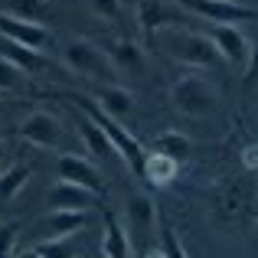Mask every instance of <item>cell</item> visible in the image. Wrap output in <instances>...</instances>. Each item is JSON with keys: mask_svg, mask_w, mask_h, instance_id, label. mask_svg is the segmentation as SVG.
I'll list each match as a JSON object with an SVG mask.
<instances>
[{"mask_svg": "<svg viewBox=\"0 0 258 258\" xmlns=\"http://www.w3.org/2000/svg\"><path fill=\"white\" fill-rule=\"evenodd\" d=\"M33 167L30 164H10L7 170H0V200L10 203L17 193H23V186L30 183Z\"/></svg>", "mask_w": 258, "mask_h": 258, "instance_id": "cell-22", "label": "cell"}, {"mask_svg": "<svg viewBox=\"0 0 258 258\" xmlns=\"http://www.w3.org/2000/svg\"><path fill=\"white\" fill-rule=\"evenodd\" d=\"M23 79H26V72L20 69V66H13L10 59H4V56H0V95L17 92V88L23 85Z\"/></svg>", "mask_w": 258, "mask_h": 258, "instance_id": "cell-23", "label": "cell"}, {"mask_svg": "<svg viewBox=\"0 0 258 258\" xmlns=\"http://www.w3.org/2000/svg\"><path fill=\"white\" fill-rule=\"evenodd\" d=\"M141 258H164V255H160V252H154V248H147V252L141 255Z\"/></svg>", "mask_w": 258, "mask_h": 258, "instance_id": "cell-31", "label": "cell"}, {"mask_svg": "<svg viewBox=\"0 0 258 258\" xmlns=\"http://www.w3.org/2000/svg\"><path fill=\"white\" fill-rule=\"evenodd\" d=\"M72 101L79 105V111L85 114V118H92L95 124L105 131V138L114 144V151H118V157L127 164V170H131L134 176H144V164H147V147L141 144L138 138H134L127 127H121L118 118H111V114H105L98 108V101L85 98V95H72Z\"/></svg>", "mask_w": 258, "mask_h": 258, "instance_id": "cell-1", "label": "cell"}, {"mask_svg": "<svg viewBox=\"0 0 258 258\" xmlns=\"http://www.w3.org/2000/svg\"><path fill=\"white\" fill-rule=\"evenodd\" d=\"M170 108L183 118H209L219 111V92L203 76H183L170 85Z\"/></svg>", "mask_w": 258, "mask_h": 258, "instance_id": "cell-2", "label": "cell"}, {"mask_svg": "<svg viewBox=\"0 0 258 258\" xmlns=\"http://www.w3.org/2000/svg\"><path fill=\"white\" fill-rule=\"evenodd\" d=\"M229 4H245V7H258L255 0H229Z\"/></svg>", "mask_w": 258, "mask_h": 258, "instance_id": "cell-32", "label": "cell"}, {"mask_svg": "<svg viewBox=\"0 0 258 258\" xmlns=\"http://www.w3.org/2000/svg\"><path fill=\"white\" fill-rule=\"evenodd\" d=\"M17 258H39V255H36V248H26V252H20Z\"/></svg>", "mask_w": 258, "mask_h": 258, "instance_id": "cell-30", "label": "cell"}, {"mask_svg": "<svg viewBox=\"0 0 258 258\" xmlns=\"http://www.w3.org/2000/svg\"><path fill=\"white\" fill-rule=\"evenodd\" d=\"M92 17L98 20H118L121 17V0H85Z\"/></svg>", "mask_w": 258, "mask_h": 258, "instance_id": "cell-26", "label": "cell"}, {"mask_svg": "<svg viewBox=\"0 0 258 258\" xmlns=\"http://www.w3.org/2000/svg\"><path fill=\"white\" fill-rule=\"evenodd\" d=\"M0 13H10L26 23L46 26L52 20V4L49 0H0Z\"/></svg>", "mask_w": 258, "mask_h": 258, "instance_id": "cell-16", "label": "cell"}, {"mask_svg": "<svg viewBox=\"0 0 258 258\" xmlns=\"http://www.w3.org/2000/svg\"><path fill=\"white\" fill-rule=\"evenodd\" d=\"M105 52H108V59H111L114 72L134 76V72L144 69V49H141L134 39H111V43H105Z\"/></svg>", "mask_w": 258, "mask_h": 258, "instance_id": "cell-14", "label": "cell"}, {"mask_svg": "<svg viewBox=\"0 0 258 258\" xmlns=\"http://www.w3.org/2000/svg\"><path fill=\"white\" fill-rule=\"evenodd\" d=\"M98 108L105 114H111V118H127V114L134 111V95L127 92L124 85L111 82V85H101L98 88Z\"/></svg>", "mask_w": 258, "mask_h": 258, "instance_id": "cell-18", "label": "cell"}, {"mask_svg": "<svg viewBox=\"0 0 258 258\" xmlns=\"http://www.w3.org/2000/svg\"><path fill=\"white\" fill-rule=\"evenodd\" d=\"M46 203H49V209H72V213H85L88 206L95 203V193L85 186H76V183L69 180H56L49 186V193H46Z\"/></svg>", "mask_w": 258, "mask_h": 258, "instance_id": "cell-13", "label": "cell"}, {"mask_svg": "<svg viewBox=\"0 0 258 258\" xmlns=\"http://www.w3.org/2000/svg\"><path fill=\"white\" fill-rule=\"evenodd\" d=\"M176 173H180V164H173V160H170V157H164V154L147 151L144 176H141L144 183H151V186H167V183H173V180H176Z\"/></svg>", "mask_w": 258, "mask_h": 258, "instance_id": "cell-19", "label": "cell"}, {"mask_svg": "<svg viewBox=\"0 0 258 258\" xmlns=\"http://www.w3.org/2000/svg\"><path fill=\"white\" fill-rule=\"evenodd\" d=\"M62 62L69 66L76 76L88 79V82H101L111 85L114 82V66L108 59L105 46L92 43V39H69L62 46Z\"/></svg>", "mask_w": 258, "mask_h": 258, "instance_id": "cell-3", "label": "cell"}, {"mask_svg": "<svg viewBox=\"0 0 258 258\" xmlns=\"http://www.w3.org/2000/svg\"><path fill=\"white\" fill-rule=\"evenodd\" d=\"M0 36H7V39H13V43L26 46V49L39 52V56H43L46 46L52 43V36H49V30H46V26L26 23V20L10 17V13H0Z\"/></svg>", "mask_w": 258, "mask_h": 258, "instance_id": "cell-12", "label": "cell"}, {"mask_svg": "<svg viewBox=\"0 0 258 258\" xmlns=\"http://www.w3.org/2000/svg\"><path fill=\"white\" fill-rule=\"evenodd\" d=\"M17 235H20V226H17V222H4V226H0V258L10 255Z\"/></svg>", "mask_w": 258, "mask_h": 258, "instance_id": "cell-28", "label": "cell"}, {"mask_svg": "<svg viewBox=\"0 0 258 258\" xmlns=\"http://www.w3.org/2000/svg\"><path fill=\"white\" fill-rule=\"evenodd\" d=\"M206 36L213 39L216 52H219L222 62H232V66H245L248 62V52H252V39L232 23H213L206 30Z\"/></svg>", "mask_w": 258, "mask_h": 258, "instance_id": "cell-7", "label": "cell"}, {"mask_svg": "<svg viewBox=\"0 0 258 258\" xmlns=\"http://www.w3.org/2000/svg\"><path fill=\"white\" fill-rule=\"evenodd\" d=\"M79 229H85V213L49 209V213L33 226V232H36V242H56V239H72ZM36 242H33V245H36Z\"/></svg>", "mask_w": 258, "mask_h": 258, "instance_id": "cell-10", "label": "cell"}, {"mask_svg": "<svg viewBox=\"0 0 258 258\" xmlns=\"http://www.w3.org/2000/svg\"><path fill=\"white\" fill-rule=\"evenodd\" d=\"M79 131H82V141L85 147L95 154V157H118V151H114V144L105 138V131H101L98 124H95L92 118H85V114H79Z\"/></svg>", "mask_w": 258, "mask_h": 258, "instance_id": "cell-21", "label": "cell"}, {"mask_svg": "<svg viewBox=\"0 0 258 258\" xmlns=\"http://www.w3.org/2000/svg\"><path fill=\"white\" fill-rule=\"evenodd\" d=\"M17 134L33 147H59L62 144V121L49 111H33L23 118Z\"/></svg>", "mask_w": 258, "mask_h": 258, "instance_id": "cell-9", "label": "cell"}, {"mask_svg": "<svg viewBox=\"0 0 258 258\" xmlns=\"http://www.w3.org/2000/svg\"><path fill=\"white\" fill-rule=\"evenodd\" d=\"M164 46L167 52L183 66H193V69H213L216 62H222L219 52H216L213 39L206 33H193V30H164Z\"/></svg>", "mask_w": 258, "mask_h": 258, "instance_id": "cell-4", "label": "cell"}, {"mask_svg": "<svg viewBox=\"0 0 258 258\" xmlns=\"http://www.w3.org/2000/svg\"><path fill=\"white\" fill-rule=\"evenodd\" d=\"M101 258H134V245L127 239V229L105 213V232H101Z\"/></svg>", "mask_w": 258, "mask_h": 258, "instance_id": "cell-15", "label": "cell"}, {"mask_svg": "<svg viewBox=\"0 0 258 258\" xmlns=\"http://www.w3.org/2000/svg\"><path fill=\"white\" fill-rule=\"evenodd\" d=\"M186 13H196L206 23H252L258 20V7H245V4H229V0H176Z\"/></svg>", "mask_w": 258, "mask_h": 258, "instance_id": "cell-5", "label": "cell"}, {"mask_svg": "<svg viewBox=\"0 0 258 258\" xmlns=\"http://www.w3.org/2000/svg\"><path fill=\"white\" fill-rule=\"evenodd\" d=\"M151 151L164 154V157H170L173 164L183 167L189 157H193V141H189L186 134H180V131H164V134H157V138L151 141Z\"/></svg>", "mask_w": 258, "mask_h": 258, "instance_id": "cell-17", "label": "cell"}, {"mask_svg": "<svg viewBox=\"0 0 258 258\" xmlns=\"http://www.w3.org/2000/svg\"><path fill=\"white\" fill-rule=\"evenodd\" d=\"M157 219H160V213H157V203H154L151 193H131L127 196V203H124V229H127L131 245L151 239Z\"/></svg>", "mask_w": 258, "mask_h": 258, "instance_id": "cell-6", "label": "cell"}, {"mask_svg": "<svg viewBox=\"0 0 258 258\" xmlns=\"http://www.w3.org/2000/svg\"><path fill=\"white\" fill-rule=\"evenodd\" d=\"M242 167H245V170H258V141L242 147Z\"/></svg>", "mask_w": 258, "mask_h": 258, "instance_id": "cell-29", "label": "cell"}, {"mask_svg": "<svg viewBox=\"0 0 258 258\" xmlns=\"http://www.w3.org/2000/svg\"><path fill=\"white\" fill-rule=\"evenodd\" d=\"M164 258H186V248L180 245V239H176V232L170 226H160V248H157Z\"/></svg>", "mask_w": 258, "mask_h": 258, "instance_id": "cell-25", "label": "cell"}, {"mask_svg": "<svg viewBox=\"0 0 258 258\" xmlns=\"http://www.w3.org/2000/svg\"><path fill=\"white\" fill-rule=\"evenodd\" d=\"M36 255L39 258H76L72 239H56V242H36Z\"/></svg>", "mask_w": 258, "mask_h": 258, "instance_id": "cell-24", "label": "cell"}, {"mask_svg": "<svg viewBox=\"0 0 258 258\" xmlns=\"http://www.w3.org/2000/svg\"><path fill=\"white\" fill-rule=\"evenodd\" d=\"M134 17H138L141 36H144L147 43H154V39H157V33L173 30L176 23H186V17H183L180 10H173V7H167L164 0H141Z\"/></svg>", "mask_w": 258, "mask_h": 258, "instance_id": "cell-8", "label": "cell"}, {"mask_svg": "<svg viewBox=\"0 0 258 258\" xmlns=\"http://www.w3.org/2000/svg\"><path fill=\"white\" fill-rule=\"evenodd\" d=\"M56 173H59V180H69V183H76V186H85V189H92L95 196L105 193V180H101L98 167H95L92 160L79 157V154H59Z\"/></svg>", "mask_w": 258, "mask_h": 258, "instance_id": "cell-11", "label": "cell"}, {"mask_svg": "<svg viewBox=\"0 0 258 258\" xmlns=\"http://www.w3.org/2000/svg\"><path fill=\"white\" fill-rule=\"evenodd\" d=\"M258 82V39L252 43V52H248V62L242 66V85L252 88Z\"/></svg>", "mask_w": 258, "mask_h": 258, "instance_id": "cell-27", "label": "cell"}, {"mask_svg": "<svg viewBox=\"0 0 258 258\" xmlns=\"http://www.w3.org/2000/svg\"><path fill=\"white\" fill-rule=\"evenodd\" d=\"M0 56L10 59L13 66H20V69H23L26 76H30V72H36V69H43V62H46V59L39 56V52L26 49V46L13 43V39H7V36H0Z\"/></svg>", "mask_w": 258, "mask_h": 258, "instance_id": "cell-20", "label": "cell"}]
</instances>
